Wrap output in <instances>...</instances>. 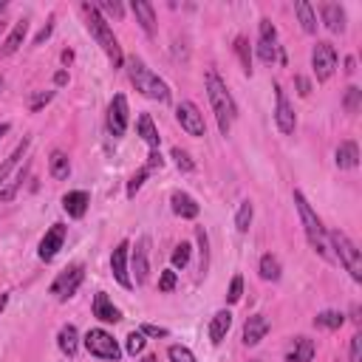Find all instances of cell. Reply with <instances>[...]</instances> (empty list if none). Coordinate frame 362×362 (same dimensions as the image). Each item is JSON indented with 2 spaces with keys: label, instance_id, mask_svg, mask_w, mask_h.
<instances>
[{
  "label": "cell",
  "instance_id": "1",
  "mask_svg": "<svg viewBox=\"0 0 362 362\" xmlns=\"http://www.w3.org/2000/svg\"><path fill=\"white\" fill-rule=\"evenodd\" d=\"M82 12H85V26H88V32L94 35V40L102 46V51H105L108 59H111V66H113V68H122L125 54H122V46H119V40H116V35H113L111 23L97 12L94 3H82Z\"/></svg>",
  "mask_w": 362,
  "mask_h": 362
},
{
  "label": "cell",
  "instance_id": "2",
  "mask_svg": "<svg viewBox=\"0 0 362 362\" xmlns=\"http://www.w3.org/2000/svg\"><path fill=\"white\" fill-rule=\"evenodd\" d=\"M207 97H209V105L216 111V119H218V131L221 136H229V128H232V119H235V102L227 90V82L218 77V71L209 68L207 71Z\"/></svg>",
  "mask_w": 362,
  "mask_h": 362
},
{
  "label": "cell",
  "instance_id": "3",
  "mask_svg": "<svg viewBox=\"0 0 362 362\" xmlns=\"http://www.w3.org/2000/svg\"><path fill=\"white\" fill-rule=\"evenodd\" d=\"M128 77H131L133 88L139 90V94H144L147 99H156V102H162V105L170 102V88H167V82H164L159 74L150 71L139 57H131V59H128Z\"/></svg>",
  "mask_w": 362,
  "mask_h": 362
},
{
  "label": "cell",
  "instance_id": "4",
  "mask_svg": "<svg viewBox=\"0 0 362 362\" xmlns=\"http://www.w3.org/2000/svg\"><path fill=\"white\" fill-rule=\"evenodd\" d=\"M294 204H297V213H300V221H303V229H306V238H309L312 249H314L320 258L328 260V258H331V252H328V235H325V227H323L320 216L312 209L309 198L300 193V190H294Z\"/></svg>",
  "mask_w": 362,
  "mask_h": 362
},
{
  "label": "cell",
  "instance_id": "5",
  "mask_svg": "<svg viewBox=\"0 0 362 362\" xmlns=\"http://www.w3.org/2000/svg\"><path fill=\"white\" fill-rule=\"evenodd\" d=\"M325 235H328V249H334L348 275H351L356 283H362V252L356 249V244H354V240H351L343 229H331V232H325Z\"/></svg>",
  "mask_w": 362,
  "mask_h": 362
},
{
  "label": "cell",
  "instance_id": "6",
  "mask_svg": "<svg viewBox=\"0 0 362 362\" xmlns=\"http://www.w3.org/2000/svg\"><path fill=\"white\" fill-rule=\"evenodd\" d=\"M82 343H85L88 354H90V356H97V359L119 362V356H122V348H119V343L113 340V334H108L105 328H90Z\"/></svg>",
  "mask_w": 362,
  "mask_h": 362
},
{
  "label": "cell",
  "instance_id": "7",
  "mask_svg": "<svg viewBox=\"0 0 362 362\" xmlns=\"http://www.w3.org/2000/svg\"><path fill=\"white\" fill-rule=\"evenodd\" d=\"M82 280H85V266H82V263H74V266L63 269V272L57 275V280L51 283V294L59 300V303H66V300H71V297L77 294V289L82 286Z\"/></svg>",
  "mask_w": 362,
  "mask_h": 362
},
{
  "label": "cell",
  "instance_id": "8",
  "mask_svg": "<svg viewBox=\"0 0 362 362\" xmlns=\"http://www.w3.org/2000/svg\"><path fill=\"white\" fill-rule=\"evenodd\" d=\"M337 48L331 43H317L312 48V68H314V77L317 82H328L337 71Z\"/></svg>",
  "mask_w": 362,
  "mask_h": 362
},
{
  "label": "cell",
  "instance_id": "9",
  "mask_svg": "<svg viewBox=\"0 0 362 362\" xmlns=\"http://www.w3.org/2000/svg\"><path fill=\"white\" fill-rule=\"evenodd\" d=\"M175 119H178L181 131H184L187 136H193V139H201V136H207V122H204V113L198 111V105H196V102H181V105L175 108Z\"/></svg>",
  "mask_w": 362,
  "mask_h": 362
},
{
  "label": "cell",
  "instance_id": "10",
  "mask_svg": "<svg viewBox=\"0 0 362 362\" xmlns=\"http://www.w3.org/2000/svg\"><path fill=\"white\" fill-rule=\"evenodd\" d=\"M128 122H131V108H128V99L125 94H116L108 105V131L111 136H125L128 133Z\"/></svg>",
  "mask_w": 362,
  "mask_h": 362
},
{
  "label": "cell",
  "instance_id": "11",
  "mask_svg": "<svg viewBox=\"0 0 362 362\" xmlns=\"http://www.w3.org/2000/svg\"><path fill=\"white\" fill-rule=\"evenodd\" d=\"M128 255H131V240H122V244H119L113 249V255H111V272H113L116 283L122 289H133L131 272H128Z\"/></svg>",
  "mask_w": 362,
  "mask_h": 362
},
{
  "label": "cell",
  "instance_id": "12",
  "mask_svg": "<svg viewBox=\"0 0 362 362\" xmlns=\"http://www.w3.org/2000/svg\"><path fill=\"white\" fill-rule=\"evenodd\" d=\"M275 122H278V128H280V133H286V136H292L294 133V128H297V119H294V111H292V102H289V97H286V90L280 88V85H275Z\"/></svg>",
  "mask_w": 362,
  "mask_h": 362
},
{
  "label": "cell",
  "instance_id": "13",
  "mask_svg": "<svg viewBox=\"0 0 362 362\" xmlns=\"http://www.w3.org/2000/svg\"><path fill=\"white\" fill-rule=\"evenodd\" d=\"M63 244H66V224H54V227L43 235V240H40V249H37L40 260L51 263V260L59 255V249H63Z\"/></svg>",
  "mask_w": 362,
  "mask_h": 362
},
{
  "label": "cell",
  "instance_id": "14",
  "mask_svg": "<svg viewBox=\"0 0 362 362\" xmlns=\"http://www.w3.org/2000/svg\"><path fill=\"white\" fill-rule=\"evenodd\" d=\"M133 275H136V283L144 286L147 278H150V238L142 235L136 240V249H133Z\"/></svg>",
  "mask_w": 362,
  "mask_h": 362
},
{
  "label": "cell",
  "instance_id": "15",
  "mask_svg": "<svg viewBox=\"0 0 362 362\" xmlns=\"http://www.w3.org/2000/svg\"><path fill=\"white\" fill-rule=\"evenodd\" d=\"M28 147H32V139H23V142L15 147V153H12L3 164H0V190L9 184V175H15V173L20 170V164H23V159H26V153H28Z\"/></svg>",
  "mask_w": 362,
  "mask_h": 362
},
{
  "label": "cell",
  "instance_id": "16",
  "mask_svg": "<svg viewBox=\"0 0 362 362\" xmlns=\"http://www.w3.org/2000/svg\"><path fill=\"white\" fill-rule=\"evenodd\" d=\"M320 17L328 32H334V35L345 32V9L340 3H320Z\"/></svg>",
  "mask_w": 362,
  "mask_h": 362
},
{
  "label": "cell",
  "instance_id": "17",
  "mask_svg": "<svg viewBox=\"0 0 362 362\" xmlns=\"http://www.w3.org/2000/svg\"><path fill=\"white\" fill-rule=\"evenodd\" d=\"M269 328H272V323L263 314L247 317V323H244V345H258L269 334Z\"/></svg>",
  "mask_w": 362,
  "mask_h": 362
},
{
  "label": "cell",
  "instance_id": "18",
  "mask_svg": "<svg viewBox=\"0 0 362 362\" xmlns=\"http://www.w3.org/2000/svg\"><path fill=\"white\" fill-rule=\"evenodd\" d=\"M170 201H173V213L181 216V218H187V221L198 218V213H201V207L196 204V198L187 196V193H181V190H175V193L170 196Z\"/></svg>",
  "mask_w": 362,
  "mask_h": 362
},
{
  "label": "cell",
  "instance_id": "19",
  "mask_svg": "<svg viewBox=\"0 0 362 362\" xmlns=\"http://www.w3.org/2000/svg\"><path fill=\"white\" fill-rule=\"evenodd\" d=\"M131 12L136 15V23L144 28V35L153 37L156 35V12H153V6H150L147 0H133Z\"/></svg>",
  "mask_w": 362,
  "mask_h": 362
},
{
  "label": "cell",
  "instance_id": "20",
  "mask_svg": "<svg viewBox=\"0 0 362 362\" xmlns=\"http://www.w3.org/2000/svg\"><path fill=\"white\" fill-rule=\"evenodd\" d=\"M94 317L102 320V323H119V320H122V312L113 306V300L105 292H99L94 297Z\"/></svg>",
  "mask_w": 362,
  "mask_h": 362
},
{
  "label": "cell",
  "instance_id": "21",
  "mask_svg": "<svg viewBox=\"0 0 362 362\" xmlns=\"http://www.w3.org/2000/svg\"><path fill=\"white\" fill-rule=\"evenodd\" d=\"M88 204H90V198H88L85 190H71V193L63 196V209L71 218H82L88 213Z\"/></svg>",
  "mask_w": 362,
  "mask_h": 362
},
{
  "label": "cell",
  "instance_id": "22",
  "mask_svg": "<svg viewBox=\"0 0 362 362\" xmlns=\"http://www.w3.org/2000/svg\"><path fill=\"white\" fill-rule=\"evenodd\" d=\"M229 325H232V314L227 309H221V312L213 314V320H209V340H213V345H221L227 340Z\"/></svg>",
  "mask_w": 362,
  "mask_h": 362
},
{
  "label": "cell",
  "instance_id": "23",
  "mask_svg": "<svg viewBox=\"0 0 362 362\" xmlns=\"http://www.w3.org/2000/svg\"><path fill=\"white\" fill-rule=\"evenodd\" d=\"M334 162H337L340 170H354L359 164V147H356V142H351V139L340 142L337 153H334Z\"/></svg>",
  "mask_w": 362,
  "mask_h": 362
},
{
  "label": "cell",
  "instance_id": "24",
  "mask_svg": "<svg viewBox=\"0 0 362 362\" xmlns=\"http://www.w3.org/2000/svg\"><path fill=\"white\" fill-rule=\"evenodd\" d=\"M294 15H297V20H300V26H303V32L306 35H317V12H314V6L312 3H306V0H297L294 3Z\"/></svg>",
  "mask_w": 362,
  "mask_h": 362
},
{
  "label": "cell",
  "instance_id": "25",
  "mask_svg": "<svg viewBox=\"0 0 362 362\" xmlns=\"http://www.w3.org/2000/svg\"><path fill=\"white\" fill-rule=\"evenodd\" d=\"M312 356H314V340H309V337H294L292 340V348L286 354L289 362H312Z\"/></svg>",
  "mask_w": 362,
  "mask_h": 362
},
{
  "label": "cell",
  "instance_id": "26",
  "mask_svg": "<svg viewBox=\"0 0 362 362\" xmlns=\"http://www.w3.org/2000/svg\"><path fill=\"white\" fill-rule=\"evenodd\" d=\"M57 345H59V351H63L66 356H74L77 354V348H79V331H77V325H63L59 328V334H57Z\"/></svg>",
  "mask_w": 362,
  "mask_h": 362
},
{
  "label": "cell",
  "instance_id": "27",
  "mask_svg": "<svg viewBox=\"0 0 362 362\" xmlns=\"http://www.w3.org/2000/svg\"><path fill=\"white\" fill-rule=\"evenodd\" d=\"M136 131H139V136L144 139V144H147L150 150H159L162 136H159V131H156V125H153V119H150V113H142V116H139Z\"/></svg>",
  "mask_w": 362,
  "mask_h": 362
},
{
  "label": "cell",
  "instance_id": "28",
  "mask_svg": "<svg viewBox=\"0 0 362 362\" xmlns=\"http://www.w3.org/2000/svg\"><path fill=\"white\" fill-rule=\"evenodd\" d=\"M48 173H51L57 181L68 178V173H71V159H68L66 150H51V156H48Z\"/></svg>",
  "mask_w": 362,
  "mask_h": 362
},
{
  "label": "cell",
  "instance_id": "29",
  "mask_svg": "<svg viewBox=\"0 0 362 362\" xmlns=\"http://www.w3.org/2000/svg\"><path fill=\"white\" fill-rule=\"evenodd\" d=\"M26 32H28V23H26V20H17V23H15V28H12V35H9V37H6V43H3V48H0V54H3V57H12V54L23 46Z\"/></svg>",
  "mask_w": 362,
  "mask_h": 362
},
{
  "label": "cell",
  "instance_id": "30",
  "mask_svg": "<svg viewBox=\"0 0 362 362\" xmlns=\"http://www.w3.org/2000/svg\"><path fill=\"white\" fill-rule=\"evenodd\" d=\"M343 323H345V314H343V312H320V314L314 317V325H317V328H328V331L343 328Z\"/></svg>",
  "mask_w": 362,
  "mask_h": 362
},
{
  "label": "cell",
  "instance_id": "31",
  "mask_svg": "<svg viewBox=\"0 0 362 362\" xmlns=\"http://www.w3.org/2000/svg\"><path fill=\"white\" fill-rule=\"evenodd\" d=\"M260 278L263 280H280V260L275 255H263L260 258Z\"/></svg>",
  "mask_w": 362,
  "mask_h": 362
},
{
  "label": "cell",
  "instance_id": "32",
  "mask_svg": "<svg viewBox=\"0 0 362 362\" xmlns=\"http://www.w3.org/2000/svg\"><path fill=\"white\" fill-rule=\"evenodd\" d=\"M252 216H255V209H252V204H249V201H244V204L238 207V216H235V229H238L240 235H247V232H249Z\"/></svg>",
  "mask_w": 362,
  "mask_h": 362
},
{
  "label": "cell",
  "instance_id": "33",
  "mask_svg": "<svg viewBox=\"0 0 362 362\" xmlns=\"http://www.w3.org/2000/svg\"><path fill=\"white\" fill-rule=\"evenodd\" d=\"M235 51H238V57H240V66H244V71L252 74V51H249L247 37H238V40H235Z\"/></svg>",
  "mask_w": 362,
  "mask_h": 362
},
{
  "label": "cell",
  "instance_id": "34",
  "mask_svg": "<svg viewBox=\"0 0 362 362\" xmlns=\"http://www.w3.org/2000/svg\"><path fill=\"white\" fill-rule=\"evenodd\" d=\"M196 238H198V249H201V272L207 275V266H209V238L204 227H196Z\"/></svg>",
  "mask_w": 362,
  "mask_h": 362
},
{
  "label": "cell",
  "instance_id": "35",
  "mask_svg": "<svg viewBox=\"0 0 362 362\" xmlns=\"http://www.w3.org/2000/svg\"><path fill=\"white\" fill-rule=\"evenodd\" d=\"M343 105H345V111L354 116V113H359V105H362V90L356 88V85H351L348 90H345V99H343Z\"/></svg>",
  "mask_w": 362,
  "mask_h": 362
},
{
  "label": "cell",
  "instance_id": "36",
  "mask_svg": "<svg viewBox=\"0 0 362 362\" xmlns=\"http://www.w3.org/2000/svg\"><path fill=\"white\" fill-rule=\"evenodd\" d=\"M144 345H147V340H144V334H142V331H131V334H128V340H125V351L128 354H142L144 351Z\"/></svg>",
  "mask_w": 362,
  "mask_h": 362
},
{
  "label": "cell",
  "instance_id": "37",
  "mask_svg": "<svg viewBox=\"0 0 362 362\" xmlns=\"http://www.w3.org/2000/svg\"><path fill=\"white\" fill-rule=\"evenodd\" d=\"M190 255H193V247L181 240V244L175 247V252H173V266H175V269H184V266L190 263Z\"/></svg>",
  "mask_w": 362,
  "mask_h": 362
},
{
  "label": "cell",
  "instance_id": "38",
  "mask_svg": "<svg viewBox=\"0 0 362 362\" xmlns=\"http://www.w3.org/2000/svg\"><path fill=\"white\" fill-rule=\"evenodd\" d=\"M167 356H170V362H196V354L187 345H170Z\"/></svg>",
  "mask_w": 362,
  "mask_h": 362
},
{
  "label": "cell",
  "instance_id": "39",
  "mask_svg": "<svg viewBox=\"0 0 362 362\" xmlns=\"http://www.w3.org/2000/svg\"><path fill=\"white\" fill-rule=\"evenodd\" d=\"M173 159H175V164H178V170H181V173H193V170H196V162L190 159L187 150L173 147Z\"/></svg>",
  "mask_w": 362,
  "mask_h": 362
},
{
  "label": "cell",
  "instance_id": "40",
  "mask_svg": "<svg viewBox=\"0 0 362 362\" xmlns=\"http://www.w3.org/2000/svg\"><path fill=\"white\" fill-rule=\"evenodd\" d=\"M258 57H260V63L272 66L278 59V43H260L258 40Z\"/></svg>",
  "mask_w": 362,
  "mask_h": 362
},
{
  "label": "cell",
  "instance_id": "41",
  "mask_svg": "<svg viewBox=\"0 0 362 362\" xmlns=\"http://www.w3.org/2000/svg\"><path fill=\"white\" fill-rule=\"evenodd\" d=\"M258 32H260V35H258V40H260V43H278V28L272 26V20H266V17H263V20H260V26H258Z\"/></svg>",
  "mask_w": 362,
  "mask_h": 362
},
{
  "label": "cell",
  "instance_id": "42",
  "mask_svg": "<svg viewBox=\"0 0 362 362\" xmlns=\"http://www.w3.org/2000/svg\"><path fill=\"white\" fill-rule=\"evenodd\" d=\"M97 12H99V15L105 12L108 17H116V20H119V17L125 15V6H122V3H116V0H102V3L97 6Z\"/></svg>",
  "mask_w": 362,
  "mask_h": 362
},
{
  "label": "cell",
  "instance_id": "43",
  "mask_svg": "<svg viewBox=\"0 0 362 362\" xmlns=\"http://www.w3.org/2000/svg\"><path fill=\"white\" fill-rule=\"evenodd\" d=\"M240 294H244V278L235 275L232 283H229V289H227V303H238Z\"/></svg>",
  "mask_w": 362,
  "mask_h": 362
},
{
  "label": "cell",
  "instance_id": "44",
  "mask_svg": "<svg viewBox=\"0 0 362 362\" xmlns=\"http://www.w3.org/2000/svg\"><path fill=\"white\" fill-rule=\"evenodd\" d=\"M51 99H54V90H40V94H35V97H32V102H28V111L37 113V111H40V108H46Z\"/></svg>",
  "mask_w": 362,
  "mask_h": 362
},
{
  "label": "cell",
  "instance_id": "45",
  "mask_svg": "<svg viewBox=\"0 0 362 362\" xmlns=\"http://www.w3.org/2000/svg\"><path fill=\"white\" fill-rule=\"evenodd\" d=\"M144 178H147V170H139V173L131 178V184H128V198H136V193H139L142 184H144Z\"/></svg>",
  "mask_w": 362,
  "mask_h": 362
},
{
  "label": "cell",
  "instance_id": "46",
  "mask_svg": "<svg viewBox=\"0 0 362 362\" xmlns=\"http://www.w3.org/2000/svg\"><path fill=\"white\" fill-rule=\"evenodd\" d=\"M139 331H142L144 337H156V340H159V337H167V334H170L167 328H162V325H153V323H144V325H142Z\"/></svg>",
  "mask_w": 362,
  "mask_h": 362
},
{
  "label": "cell",
  "instance_id": "47",
  "mask_svg": "<svg viewBox=\"0 0 362 362\" xmlns=\"http://www.w3.org/2000/svg\"><path fill=\"white\" fill-rule=\"evenodd\" d=\"M173 289H175V272L167 269V272H162V278H159V292H173Z\"/></svg>",
  "mask_w": 362,
  "mask_h": 362
},
{
  "label": "cell",
  "instance_id": "48",
  "mask_svg": "<svg viewBox=\"0 0 362 362\" xmlns=\"http://www.w3.org/2000/svg\"><path fill=\"white\" fill-rule=\"evenodd\" d=\"M348 359H351V362H362V337H359V334H354V337H351Z\"/></svg>",
  "mask_w": 362,
  "mask_h": 362
},
{
  "label": "cell",
  "instance_id": "49",
  "mask_svg": "<svg viewBox=\"0 0 362 362\" xmlns=\"http://www.w3.org/2000/svg\"><path fill=\"white\" fill-rule=\"evenodd\" d=\"M294 85H297V94H300V97H309V94H312V79H309V77L297 74V77H294Z\"/></svg>",
  "mask_w": 362,
  "mask_h": 362
},
{
  "label": "cell",
  "instance_id": "50",
  "mask_svg": "<svg viewBox=\"0 0 362 362\" xmlns=\"http://www.w3.org/2000/svg\"><path fill=\"white\" fill-rule=\"evenodd\" d=\"M51 32H54V17H51V20H48V23L40 28V32H37V37H35V46H43V43L51 37Z\"/></svg>",
  "mask_w": 362,
  "mask_h": 362
},
{
  "label": "cell",
  "instance_id": "51",
  "mask_svg": "<svg viewBox=\"0 0 362 362\" xmlns=\"http://www.w3.org/2000/svg\"><path fill=\"white\" fill-rule=\"evenodd\" d=\"M162 164H164V159H162L159 150H150V156H147V167H144V170L150 173V170H156V167H162Z\"/></svg>",
  "mask_w": 362,
  "mask_h": 362
},
{
  "label": "cell",
  "instance_id": "52",
  "mask_svg": "<svg viewBox=\"0 0 362 362\" xmlns=\"http://www.w3.org/2000/svg\"><path fill=\"white\" fill-rule=\"evenodd\" d=\"M345 74H348V77L356 74V59H354V57H345Z\"/></svg>",
  "mask_w": 362,
  "mask_h": 362
},
{
  "label": "cell",
  "instance_id": "53",
  "mask_svg": "<svg viewBox=\"0 0 362 362\" xmlns=\"http://www.w3.org/2000/svg\"><path fill=\"white\" fill-rule=\"evenodd\" d=\"M54 82H57V85H66V82H68V71H57V74H54Z\"/></svg>",
  "mask_w": 362,
  "mask_h": 362
},
{
  "label": "cell",
  "instance_id": "54",
  "mask_svg": "<svg viewBox=\"0 0 362 362\" xmlns=\"http://www.w3.org/2000/svg\"><path fill=\"white\" fill-rule=\"evenodd\" d=\"M6 306H9V294H0V314L6 312Z\"/></svg>",
  "mask_w": 362,
  "mask_h": 362
},
{
  "label": "cell",
  "instance_id": "55",
  "mask_svg": "<svg viewBox=\"0 0 362 362\" xmlns=\"http://www.w3.org/2000/svg\"><path fill=\"white\" fill-rule=\"evenodd\" d=\"M71 59H74V51H68V48H66V51H63V63H66V66H71Z\"/></svg>",
  "mask_w": 362,
  "mask_h": 362
},
{
  "label": "cell",
  "instance_id": "56",
  "mask_svg": "<svg viewBox=\"0 0 362 362\" xmlns=\"http://www.w3.org/2000/svg\"><path fill=\"white\" fill-rule=\"evenodd\" d=\"M142 362H159V359H156V356H153V354H147V356H144V359H142Z\"/></svg>",
  "mask_w": 362,
  "mask_h": 362
},
{
  "label": "cell",
  "instance_id": "57",
  "mask_svg": "<svg viewBox=\"0 0 362 362\" xmlns=\"http://www.w3.org/2000/svg\"><path fill=\"white\" fill-rule=\"evenodd\" d=\"M3 133H9V125L3 122V125H0V136H3Z\"/></svg>",
  "mask_w": 362,
  "mask_h": 362
},
{
  "label": "cell",
  "instance_id": "58",
  "mask_svg": "<svg viewBox=\"0 0 362 362\" xmlns=\"http://www.w3.org/2000/svg\"><path fill=\"white\" fill-rule=\"evenodd\" d=\"M0 85H3V77H0Z\"/></svg>",
  "mask_w": 362,
  "mask_h": 362
}]
</instances>
